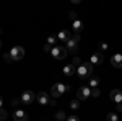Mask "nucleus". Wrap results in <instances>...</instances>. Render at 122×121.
<instances>
[{
  "mask_svg": "<svg viewBox=\"0 0 122 121\" xmlns=\"http://www.w3.org/2000/svg\"><path fill=\"white\" fill-rule=\"evenodd\" d=\"M70 87L64 82H57V84L52 85V88H51V95H52V98H57V97H60V95H64V93L68 90Z\"/></svg>",
  "mask_w": 122,
  "mask_h": 121,
  "instance_id": "1",
  "label": "nucleus"
},
{
  "mask_svg": "<svg viewBox=\"0 0 122 121\" xmlns=\"http://www.w3.org/2000/svg\"><path fill=\"white\" fill-rule=\"evenodd\" d=\"M109 98H111V102L112 103H122V90H119V88H114L112 92H111V95H109Z\"/></svg>",
  "mask_w": 122,
  "mask_h": 121,
  "instance_id": "9",
  "label": "nucleus"
},
{
  "mask_svg": "<svg viewBox=\"0 0 122 121\" xmlns=\"http://www.w3.org/2000/svg\"><path fill=\"white\" fill-rule=\"evenodd\" d=\"M78 44H80V35H73V36H70V39L67 41V51H70V52H76L78 51Z\"/></svg>",
  "mask_w": 122,
  "mask_h": 121,
  "instance_id": "3",
  "label": "nucleus"
},
{
  "mask_svg": "<svg viewBox=\"0 0 122 121\" xmlns=\"http://www.w3.org/2000/svg\"><path fill=\"white\" fill-rule=\"evenodd\" d=\"M73 65H76V67H78V65H81V61H80L78 57H73Z\"/></svg>",
  "mask_w": 122,
  "mask_h": 121,
  "instance_id": "28",
  "label": "nucleus"
},
{
  "mask_svg": "<svg viewBox=\"0 0 122 121\" xmlns=\"http://www.w3.org/2000/svg\"><path fill=\"white\" fill-rule=\"evenodd\" d=\"M3 59H5L7 62H13V59H11V56H10V52H5V54H3Z\"/></svg>",
  "mask_w": 122,
  "mask_h": 121,
  "instance_id": "24",
  "label": "nucleus"
},
{
  "mask_svg": "<svg viewBox=\"0 0 122 121\" xmlns=\"http://www.w3.org/2000/svg\"><path fill=\"white\" fill-rule=\"evenodd\" d=\"M90 97H91V88L90 87H80L76 90V98L78 100H86Z\"/></svg>",
  "mask_w": 122,
  "mask_h": 121,
  "instance_id": "7",
  "label": "nucleus"
},
{
  "mask_svg": "<svg viewBox=\"0 0 122 121\" xmlns=\"http://www.w3.org/2000/svg\"><path fill=\"white\" fill-rule=\"evenodd\" d=\"M116 110H117V113L122 111V103H117V105H116Z\"/></svg>",
  "mask_w": 122,
  "mask_h": 121,
  "instance_id": "29",
  "label": "nucleus"
},
{
  "mask_svg": "<svg viewBox=\"0 0 122 121\" xmlns=\"http://www.w3.org/2000/svg\"><path fill=\"white\" fill-rule=\"evenodd\" d=\"M99 47H101V52H104V51H107V49H109V46H107L106 43H101V44H99Z\"/></svg>",
  "mask_w": 122,
  "mask_h": 121,
  "instance_id": "25",
  "label": "nucleus"
},
{
  "mask_svg": "<svg viewBox=\"0 0 122 121\" xmlns=\"http://www.w3.org/2000/svg\"><path fill=\"white\" fill-rule=\"evenodd\" d=\"M68 20H70V21H75L76 20V13L75 12H68Z\"/></svg>",
  "mask_w": 122,
  "mask_h": 121,
  "instance_id": "23",
  "label": "nucleus"
},
{
  "mask_svg": "<svg viewBox=\"0 0 122 121\" xmlns=\"http://www.w3.org/2000/svg\"><path fill=\"white\" fill-rule=\"evenodd\" d=\"M57 39H60V41H68L70 39V33L67 31V29H60L59 33H57Z\"/></svg>",
  "mask_w": 122,
  "mask_h": 121,
  "instance_id": "14",
  "label": "nucleus"
},
{
  "mask_svg": "<svg viewBox=\"0 0 122 121\" xmlns=\"http://www.w3.org/2000/svg\"><path fill=\"white\" fill-rule=\"evenodd\" d=\"M52 57L54 59H59V61H62V59H65L67 57V49L65 47H62V46H56L54 49H52Z\"/></svg>",
  "mask_w": 122,
  "mask_h": 121,
  "instance_id": "5",
  "label": "nucleus"
},
{
  "mask_svg": "<svg viewBox=\"0 0 122 121\" xmlns=\"http://www.w3.org/2000/svg\"><path fill=\"white\" fill-rule=\"evenodd\" d=\"M111 65H114L116 69H122V54L116 52V54L111 57Z\"/></svg>",
  "mask_w": 122,
  "mask_h": 121,
  "instance_id": "11",
  "label": "nucleus"
},
{
  "mask_svg": "<svg viewBox=\"0 0 122 121\" xmlns=\"http://www.w3.org/2000/svg\"><path fill=\"white\" fill-rule=\"evenodd\" d=\"M99 95H101V90H99L98 87H96V88H91V97L96 98V97H99Z\"/></svg>",
  "mask_w": 122,
  "mask_h": 121,
  "instance_id": "22",
  "label": "nucleus"
},
{
  "mask_svg": "<svg viewBox=\"0 0 122 121\" xmlns=\"http://www.w3.org/2000/svg\"><path fill=\"white\" fill-rule=\"evenodd\" d=\"M57 36H54V35H51V36L47 38V43L46 44H49V46H52V47H56V44H57Z\"/></svg>",
  "mask_w": 122,
  "mask_h": 121,
  "instance_id": "17",
  "label": "nucleus"
},
{
  "mask_svg": "<svg viewBox=\"0 0 122 121\" xmlns=\"http://www.w3.org/2000/svg\"><path fill=\"white\" fill-rule=\"evenodd\" d=\"M70 108H72V110H78V108H80V102H78V100H72V102H70Z\"/></svg>",
  "mask_w": 122,
  "mask_h": 121,
  "instance_id": "18",
  "label": "nucleus"
},
{
  "mask_svg": "<svg viewBox=\"0 0 122 121\" xmlns=\"http://www.w3.org/2000/svg\"><path fill=\"white\" fill-rule=\"evenodd\" d=\"M34 93L31 92V90H25V92L21 93V98H20V102L25 103V105H31V103L34 102Z\"/></svg>",
  "mask_w": 122,
  "mask_h": 121,
  "instance_id": "6",
  "label": "nucleus"
},
{
  "mask_svg": "<svg viewBox=\"0 0 122 121\" xmlns=\"http://www.w3.org/2000/svg\"><path fill=\"white\" fill-rule=\"evenodd\" d=\"M56 118H57V121H64V120H67V115L64 111H59L56 115Z\"/></svg>",
  "mask_w": 122,
  "mask_h": 121,
  "instance_id": "20",
  "label": "nucleus"
},
{
  "mask_svg": "<svg viewBox=\"0 0 122 121\" xmlns=\"http://www.w3.org/2000/svg\"><path fill=\"white\" fill-rule=\"evenodd\" d=\"M0 47H2V41H0Z\"/></svg>",
  "mask_w": 122,
  "mask_h": 121,
  "instance_id": "31",
  "label": "nucleus"
},
{
  "mask_svg": "<svg viewBox=\"0 0 122 121\" xmlns=\"http://www.w3.org/2000/svg\"><path fill=\"white\" fill-rule=\"evenodd\" d=\"M36 100H38V103H39V105H49V103H51V98H49V95H47L46 92H41V93H38Z\"/></svg>",
  "mask_w": 122,
  "mask_h": 121,
  "instance_id": "12",
  "label": "nucleus"
},
{
  "mask_svg": "<svg viewBox=\"0 0 122 121\" xmlns=\"http://www.w3.org/2000/svg\"><path fill=\"white\" fill-rule=\"evenodd\" d=\"M7 118H8V113L5 111L3 108H0V121H5Z\"/></svg>",
  "mask_w": 122,
  "mask_h": 121,
  "instance_id": "21",
  "label": "nucleus"
},
{
  "mask_svg": "<svg viewBox=\"0 0 122 121\" xmlns=\"http://www.w3.org/2000/svg\"><path fill=\"white\" fill-rule=\"evenodd\" d=\"M72 28H73V31H76V35H78V33L83 29V21L76 18L75 21H72Z\"/></svg>",
  "mask_w": 122,
  "mask_h": 121,
  "instance_id": "15",
  "label": "nucleus"
},
{
  "mask_svg": "<svg viewBox=\"0 0 122 121\" xmlns=\"http://www.w3.org/2000/svg\"><path fill=\"white\" fill-rule=\"evenodd\" d=\"M2 105H3V98L0 97V108H2Z\"/></svg>",
  "mask_w": 122,
  "mask_h": 121,
  "instance_id": "30",
  "label": "nucleus"
},
{
  "mask_svg": "<svg viewBox=\"0 0 122 121\" xmlns=\"http://www.w3.org/2000/svg\"><path fill=\"white\" fill-rule=\"evenodd\" d=\"M13 120L15 121H28L29 115L26 111H23V110H16V111L13 113Z\"/></svg>",
  "mask_w": 122,
  "mask_h": 121,
  "instance_id": "10",
  "label": "nucleus"
},
{
  "mask_svg": "<svg viewBox=\"0 0 122 121\" xmlns=\"http://www.w3.org/2000/svg\"><path fill=\"white\" fill-rule=\"evenodd\" d=\"M10 56L13 59V62H15V61H20V59H23V56H25V49L21 46L11 47V49H10Z\"/></svg>",
  "mask_w": 122,
  "mask_h": 121,
  "instance_id": "4",
  "label": "nucleus"
},
{
  "mask_svg": "<svg viewBox=\"0 0 122 121\" xmlns=\"http://www.w3.org/2000/svg\"><path fill=\"white\" fill-rule=\"evenodd\" d=\"M62 72H64V75H65V77H72L73 74H76V67L73 64L64 65V70H62Z\"/></svg>",
  "mask_w": 122,
  "mask_h": 121,
  "instance_id": "13",
  "label": "nucleus"
},
{
  "mask_svg": "<svg viewBox=\"0 0 122 121\" xmlns=\"http://www.w3.org/2000/svg\"><path fill=\"white\" fill-rule=\"evenodd\" d=\"M103 61H104V56H103L101 51H96V52L91 54V57H90V64L91 65H99V64H103Z\"/></svg>",
  "mask_w": 122,
  "mask_h": 121,
  "instance_id": "8",
  "label": "nucleus"
},
{
  "mask_svg": "<svg viewBox=\"0 0 122 121\" xmlns=\"http://www.w3.org/2000/svg\"><path fill=\"white\" fill-rule=\"evenodd\" d=\"M52 49H54L52 46H49V44H44V51H46V52H52Z\"/></svg>",
  "mask_w": 122,
  "mask_h": 121,
  "instance_id": "27",
  "label": "nucleus"
},
{
  "mask_svg": "<svg viewBox=\"0 0 122 121\" xmlns=\"http://www.w3.org/2000/svg\"><path fill=\"white\" fill-rule=\"evenodd\" d=\"M107 121H119L117 113H109V115H107Z\"/></svg>",
  "mask_w": 122,
  "mask_h": 121,
  "instance_id": "19",
  "label": "nucleus"
},
{
  "mask_svg": "<svg viewBox=\"0 0 122 121\" xmlns=\"http://www.w3.org/2000/svg\"><path fill=\"white\" fill-rule=\"evenodd\" d=\"M90 88H96L99 85V77H90Z\"/></svg>",
  "mask_w": 122,
  "mask_h": 121,
  "instance_id": "16",
  "label": "nucleus"
},
{
  "mask_svg": "<svg viewBox=\"0 0 122 121\" xmlns=\"http://www.w3.org/2000/svg\"><path fill=\"white\" fill-rule=\"evenodd\" d=\"M65 121H80V118L78 116H67Z\"/></svg>",
  "mask_w": 122,
  "mask_h": 121,
  "instance_id": "26",
  "label": "nucleus"
},
{
  "mask_svg": "<svg viewBox=\"0 0 122 121\" xmlns=\"http://www.w3.org/2000/svg\"><path fill=\"white\" fill-rule=\"evenodd\" d=\"M91 72H93V65L90 64V62L81 64V65L76 67V75L81 77V79H88V77H91Z\"/></svg>",
  "mask_w": 122,
  "mask_h": 121,
  "instance_id": "2",
  "label": "nucleus"
}]
</instances>
